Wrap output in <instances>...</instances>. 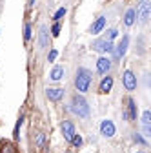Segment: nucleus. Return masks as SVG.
I'll list each match as a JSON object with an SVG mask.
<instances>
[{
	"label": "nucleus",
	"instance_id": "aec40b11",
	"mask_svg": "<svg viewBox=\"0 0 151 153\" xmlns=\"http://www.w3.org/2000/svg\"><path fill=\"white\" fill-rule=\"evenodd\" d=\"M31 38V24H26L24 26V40H29Z\"/></svg>",
	"mask_w": 151,
	"mask_h": 153
},
{
	"label": "nucleus",
	"instance_id": "0eeeda50",
	"mask_svg": "<svg viewBox=\"0 0 151 153\" xmlns=\"http://www.w3.org/2000/svg\"><path fill=\"white\" fill-rule=\"evenodd\" d=\"M142 129H144V135L149 137L151 135V111L146 109L142 115Z\"/></svg>",
	"mask_w": 151,
	"mask_h": 153
},
{
	"label": "nucleus",
	"instance_id": "f3484780",
	"mask_svg": "<svg viewBox=\"0 0 151 153\" xmlns=\"http://www.w3.org/2000/svg\"><path fill=\"white\" fill-rule=\"evenodd\" d=\"M40 48H47V27H40Z\"/></svg>",
	"mask_w": 151,
	"mask_h": 153
},
{
	"label": "nucleus",
	"instance_id": "423d86ee",
	"mask_svg": "<svg viewBox=\"0 0 151 153\" xmlns=\"http://www.w3.org/2000/svg\"><path fill=\"white\" fill-rule=\"evenodd\" d=\"M62 135H64L66 140L71 142V139H73V135H75V126H73L71 120H64V122H62Z\"/></svg>",
	"mask_w": 151,
	"mask_h": 153
},
{
	"label": "nucleus",
	"instance_id": "f257e3e1",
	"mask_svg": "<svg viewBox=\"0 0 151 153\" xmlns=\"http://www.w3.org/2000/svg\"><path fill=\"white\" fill-rule=\"evenodd\" d=\"M71 111L75 115H78L80 119H87L89 106H87V100L82 97V95H75V97H73V100H71Z\"/></svg>",
	"mask_w": 151,
	"mask_h": 153
},
{
	"label": "nucleus",
	"instance_id": "393cba45",
	"mask_svg": "<svg viewBox=\"0 0 151 153\" xmlns=\"http://www.w3.org/2000/svg\"><path fill=\"white\" fill-rule=\"evenodd\" d=\"M44 144V133H38V137H36V146H42Z\"/></svg>",
	"mask_w": 151,
	"mask_h": 153
},
{
	"label": "nucleus",
	"instance_id": "ddd939ff",
	"mask_svg": "<svg viewBox=\"0 0 151 153\" xmlns=\"http://www.w3.org/2000/svg\"><path fill=\"white\" fill-rule=\"evenodd\" d=\"M127 44H129V36H127V35H124V36H122V40H120V44L117 46V59H120V56L126 53Z\"/></svg>",
	"mask_w": 151,
	"mask_h": 153
},
{
	"label": "nucleus",
	"instance_id": "4be33fe9",
	"mask_svg": "<svg viewBox=\"0 0 151 153\" xmlns=\"http://www.w3.org/2000/svg\"><path fill=\"white\" fill-rule=\"evenodd\" d=\"M56 55H58V51H56V49H51V51H49V55H47V60H49V62H53V60L56 59Z\"/></svg>",
	"mask_w": 151,
	"mask_h": 153
},
{
	"label": "nucleus",
	"instance_id": "2eb2a0df",
	"mask_svg": "<svg viewBox=\"0 0 151 153\" xmlns=\"http://www.w3.org/2000/svg\"><path fill=\"white\" fill-rule=\"evenodd\" d=\"M127 108H129V120H137V106H135V100L133 99H127Z\"/></svg>",
	"mask_w": 151,
	"mask_h": 153
},
{
	"label": "nucleus",
	"instance_id": "6ab92c4d",
	"mask_svg": "<svg viewBox=\"0 0 151 153\" xmlns=\"http://www.w3.org/2000/svg\"><path fill=\"white\" fill-rule=\"evenodd\" d=\"M66 11H67L66 7H60L58 11H56V13H55V16H53V18H55V20H56V22H58V20H60V18H62V16L66 15Z\"/></svg>",
	"mask_w": 151,
	"mask_h": 153
},
{
	"label": "nucleus",
	"instance_id": "1a4fd4ad",
	"mask_svg": "<svg viewBox=\"0 0 151 153\" xmlns=\"http://www.w3.org/2000/svg\"><path fill=\"white\" fill-rule=\"evenodd\" d=\"M46 95L49 100H60L64 97V89L62 88H47L46 89Z\"/></svg>",
	"mask_w": 151,
	"mask_h": 153
},
{
	"label": "nucleus",
	"instance_id": "5701e85b",
	"mask_svg": "<svg viewBox=\"0 0 151 153\" xmlns=\"http://www.w3.org/2000/svg\"><path fill=\"white\" fill-rule=\"evenodd\" d=\"M20 124H22V119H18V122H16V126H15V133H13V135H15V139H18V137H20V135H18V131H20Z\"/></svg>",
	"mask_w": 151,
	"mask_h": 153
},
{
	"label": "nucleus",
	"instance_id": "20e7f679",
	"mask_svg": "<svg viewBox=\"0 0 151 153\" xmlns=\"http://www.w3.org/2000/svg\"><path fill=\"white\" fill-rule=\"evenodd\" d=\"M135 13L138 15L140 22H142V24H146V22L149 20V13H151V4H149V0H142L140 6H138V9H137Z\"/></svg>",
	"mask_w": 151,
	"mask_h": 153
},
{
	"label": "nucleus",
	"instance_id": "9d476101",
	"mask_svg": "<svg viewBox=\"0 0 151 153\" xmlns=\"http://www.w3.org/2000/svg\"><path fill=\"white\" fill-rule=\"evenodd\" d=\"M109 68H111V60L106 59V56H100V59L97 60V71H98V73L106 75V73L109 71Z\"/></svg>",
	"mask_w": 151,
	"mask_h": 153
},
{
	"label": "nucleus",
	"instance_id": "7ed1b4c3",
	"mask_svg": "<svg viewBox=\"0 0 151 153\" xmlns=\"http://www.w3.org/2000/svg\"><path fill=\"white\" fill-rule=\"evenodd\" d=\"M93 51H98V53H109L113 51V42L107 40V38H98V40L93 42Z\"/></svg>",
	"mask_w": 151,
	"mask_h": 153
},
{
	"label": "nucleus",
	"instance_id": "a211bd4d",
	"mask_svg": "<svg viewBox=\"0 0 151 153\" xmlns=\"http://www.w3.org/2000/svg\"><path fill=\"white\" fill-rule=\"evenodd\" d=\"M71 142H73V146H75V148H80V146H82V137L75 133V135H73V139H71Z\"/></svg>",
	"mask_w": 151,
	"mask_h": 153
},
{
	"label": "nucleus",
	"instance_id": "b1692460",
	"mask_svg": "<svg viewBox=\"0 0 151 153\" xmlns=\"http://www.w3.org/2000/svg\"><path fill=\"white\" fill-rule=\"evenodd\" d=\"M117 35H118L117 29H109V31H107V40H113V38H115Z\"/></svg>",
	"mask_w": 151,
	"mask_h": 153
},
{
	"label": "nucleus",
	"instance_id": "39448f33",
	"mask_svg": "<svg viewBox=\"0 0 151 153\" xmlns=\"http://www.w3.org/2000/svg\"><path fill=\"white\" fill-rule=\"evenodd\" d=\"M124 88L127 91H135L137 89V76L131 73V71H124Z\"/></svg>",
	"mask_w": 151,
	"mask_h": 153
},
{
	"label": "nucleus",
	"instance_id": "a878e982",
	"mask_svg": "<svg viewBox=\"0 0 151 153\" xmlns=\"http://www.w3.org/2000/svg\"><path fill=\"white\" fill-rule=\"evenodd\" d=\"M133 139H135L137 142H140V144H146V139H142V137L138 135V133H135V137H133Z\"/></svg>",
	"mask_w": 151,
	"mask_h": 153
},
{
	"label": "nucleus",
	"instance_id": "f03ea898",
	"mask_svg": "<svg viewBox=\"0 0 151 153\" xmlns=\"http://www.w3.org/2000/svg\"><path fill=\"white\" fill-rule=\"evenodd\" d=\"M75 86H77L78 91H87L89 86H91V73L86 69V68H80L77 71V79H75Z\"/></svg>",
	"mask_w": 151,
	"mask_h": 153
},
{
	"label": "nucleus",
	"instance_id": "f8f14e48",
	"mask_svg": "<svg viewBox=\"0 0 151 153\" xmlns=\"http://www.w3.org/2000/svg\"><path fill=\"white\" fill-rule=\"evenodd\" d=\"M111 88H113V76L107 75V76H104V79H102L98 91H100V93H107V91H111Z\"/></svg>",
	"mask_w": 151,
	"mask_h": 153
},
{
	"label": "nucleus",
	"instance_id": "9b49d317",
	"mask_svg": "<svg viewBox=\"0 0 151 153\" xmlns=\"http://www.w3.org/2000/svg\"><path fill=\"white\" fill-rule=\"evenodd\" d=\"M104 26H106V16H98L97 20L93 22V26H91V33H93V35L100 33V31L104 29Z\"/></svg>",
	"mask_w": 151,
	"mask_h": 153
},
{
	"label": "nucleus",
	"instance_id": "4468645a",
	"mask_svg": "<svg viewBox=\"0 0 151 153\" xmlns=\"http://www.w3.org/2000/svg\"><path fill=\"white\" fill-rule=\"evenodd\" d=\"M51 80H60L62 76H64V68L62 66H55L53 69H51Z\"/></svg>",
	"mask_w": 151,
	"mask_h": 153
},
{
	"label": "nucleus",
	"instance_id": "412c9836",
	"mask_svg": "<svg viewBox=\"0 0 151 153\" xmlns=\"http://www.w3.org/2000/svg\"><path fill=\"white\" fill-rule=\"evenodd\" d=\"M51 33H53V36H58V35H60V24H58V22H55V24H53Z\"/></svg>",
	"mask_w": 151,
	"mask_h": 153
},
{
	"label": "nucleus",
	"instance_id": "bb28decb",
	"mask_svg": "<svg viewBox=\"0 0 151 153\" xmlns=\"http://www.w3.org/2000/svg\"><path fill=\"white\" fill-rule=\"evenodd\" d=\"M138 153H140V151H138Z\"/></svg>",
	"mask_w": 151,
	"mask_h": 153
},
{
	"label": "nucleus",
	"instance_id": "dca6fc26",
	"mask_svg": "<svg viewBox=\"0 0 151 153\" xmlns=\"http://www.w3.org/2000/svg\"><path fill=\"white\" fill-rule=\"evenodd\" d=\"M135 16H137L135 9H127L126 11V16H124V24L126 26H133L135 24Z\"/></svg>",
	"mask_w": 151,
	"mask_h": 153
},
{
	"label": "nucleus",
	"instance_id": "6e6552de",
	"mask_svg": "<svg viewBox=\"0 0 151 153\" xmlns=\"http://www.w3.org/2000/svg\"><path fill=\"white\" fill-rule=\"evenodd\" d=\"M100 133H102L104 137H113V135H115V124H113L111 120H102Z\"/></svg>",
	"mask_w": 151,
	"mask_h": 153
}]
</instances>
